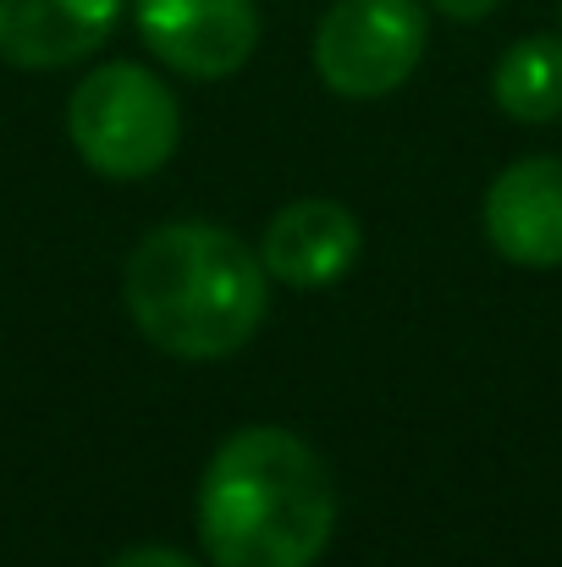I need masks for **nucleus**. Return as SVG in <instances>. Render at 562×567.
<instances>
[{
  "label": "nucleus",
  "instance_id": "obj_1",
  "mask_svg": "<svg viewBox=\"0 0 562 567\" xmlns=\"http://www.w3.org/2000/svg\"><path fill=\"white\" fill-rule=\"evenodd\" d=\"M337 529L326 457L276 424L226 435L198 480V540L215 567H315Z\"/></svg>",
  "mask_w": 562,
  "mask_h": 567
},
{
  "label": "nucleus",
  "instance_id": "obj_2",
  "mask_svg": "<svg viewBox=\"0 0 562 567\" xmlns=\"http://www.w3.org/2000/svg\"><path fill=\"white\" fill-rule=\"evenodd\" d=\"M127 315L172 359H226L265 320V259L226 226H155L127 259Z\"/></svg>",
  "mask_w": 562,
  "mask_h": 567
},
{
  "label": "nucleus",
  "instance_id": "obj_3",
  "mask_svg": "<svg viewBox=\"0 0 562 567\" xmlns=\"http://www.w3.org/2000/svg\"><path fill=\"white\" fill-rule=\"evenodd\" d=\"M67 133L89 172L139 183L172 161V150L183 138V111L155 72H144L133 61H111L72 89Z\"/></svg>",
  "mask_w": 562,
  "mask_h": 567
},
{
  "label": "nucleus",
  "instance_id": "obj_4",
  "mask_svg": "<svg viewBox=\"0 0 562 567\" xmlns=\"http://www.w3.org/2000/svg\"><path fill=\"white\" fill-rule=\"evenodd\" d=\"M425 39L419 0H337L315 28V72L343 100H380L413 78Z\"/></svg>",
  "mask_w": 562,
  "mask_h": 567
},
{
  "label": "nucleus",
  "instance_id": "obj_5",
  "mask_svg": "<svg viewBox=\"0 0 562 567\" xmlns=\"http://www.w3.org/2000/svg\"><path fill=\"white\" fill-rule=\"evenodd\" d=\"M139 39L193 83H215L248 66L259 44L254 0H133Z\"/></svg>",
  "mask_w": 562,
  "mask_h": 567
},
{
  "label": "nucleus",
  "instance_id": "obj_6",
  "mask_svg": "<svg viewBox=\"0 0 562 567\" xmlns=\"http://www.w3.org/2000/svg\"><path fill=\"white\" fill-rule=\"evenodd\" d=\"M365 231L337 198H298L265 226V276L293 292H320L359 265Z\"/></svg>",
  "mask_w": 562,
  "mask_h": 567
},
{
  "label": "nucleus",
  "instance_id": "obj_7",
  "mask_svg": "<svg viewBox=\"0 0 562 567\" xmlns=\"http://www.w3.org/2000/svg\"><path fill=\"white\" fill-rule=\"evenodd\" d=\"M486 237L524 270L562 265V161H513L486 193Z\"/></svg>",
  "mask_w": 562,
  "mask_h": 567
},
{
  "label": "nucleus",
  "instance_id": "obj_8",
  "mask_svg": "<svg viewBox=\"0 0 562 567\" xmlns=\"http://www.w3.org/2000/svg\"><path fill=\"white\" fill-rule=\"evenodd\" d=\"M122 17V0H0V61L50 72L89 61Z\"/></svg>",
  "mask_w": 562,
  "mask_h": 567
},
{
  "label": "nucleus",
  "instance_id": "obj_9",
  "mask_svg": "<svg viewBox=\"0 0 562 567\" xmlns=\"http://www.w3.org/2000/svg\"><path fill=\"white\" fill-rule=\"evenodd\" d=\"M491 94H497V105L513 122H552V116H562V39H552V33L519 39L497 61Z\"/></svg>",
  "mask_w": 562,
  "mask_h": 567
},
{
  "label": "nucleus",
  "instance_id": "obj_10",
  "mask_svg": "<svg viewBox=\"0 0 562 567\" xmlns=\"http://www.w3.org/2000/svg\"><path fill=\"white\" fill-rule=\"evenodd\" d=\"M111 567H198V563L183 557L177 546H133V551L111 557Z\"/></svg>",
  "mask_w": 562,
  "mask_h": 567
},
{
  "label": "nucleus",
  "instance_id": "obj_11",
  "mask_svg": "<svg viewBox=\"0 0 562 567\" xmlns=\"http://www.w3.org/2000/svg\"><path fill=\"white\" fill-rule=\"evenodd\" d=\"M441 17H452V22H486L502 0H430Z\"/></svg>",
  "mask_w": 562,
  "mask_h": 567
}]
</instances>
